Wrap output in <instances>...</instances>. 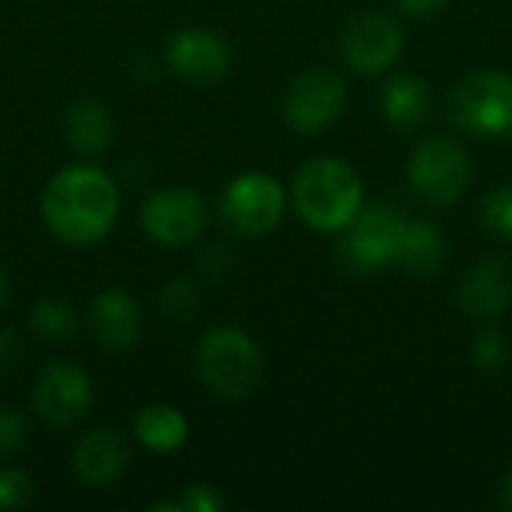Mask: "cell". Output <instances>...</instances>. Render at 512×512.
<instances>
[{"mask_svg":"<svg viewBox=\"0 0 512 512\" xmlns=\"http://www.w3.org/2000/svg\"><path fill=\"white\" fill-rule=\"evenodd\" d=\"M39 210L57 240L69 246H93L105 240L117 222L120 189L108 171L75 162L48 180Z\"/></svg>","mask_w":512,"mask_h":512,"instance_id":"cell-1","label":"cell"},{"mask_svg":"<svg viewBox=\"0 0 512 512\" xmlns=\"http://www.w3.org/2000/svg\"><path fill=\"white\" fill-rule=\"evenodd\" d=\"M294 207L312 231H345L363 210V183L342 159H312L297 171Z\"/></svg>","mask_w":512,"mask_h":512,"instance_id":"cell-2","label":"cell"},{"mask_svg":"<svg viewBox=\"0 0 512 512\" xmlns=\"http://www.w3.org/2000/svg\"><path fill=\"white\" fill-rule=\"evenodd\" d=\"M201 381L222 399H249L264 381V354L252 336L234 327L210 330L195 351Z\"/></svg>","mask_w":512,"mask_h":512,"instance_id":"cell-3","label":"cell"},{"mask_svg":"<svg viewBox=\"0 0 512 512\" xmlns=\"http://www.w3.org/2000/svg\"><path fill=\"white\" fill-rule=\"evenodd\" d=\"M408 222L411 219L405 213L387 204L360 210L339 243V264L351 273H375L399 261Z\"/></svg>","mask_w":512,"mask_h":512,"instance_id":"cell-4","label":"cell"},{"mask_svg":"<svg viewBox=\"0 0 512 512\" xmlns=\"http://www.w3.org/2000/svg\"><path fill=\"white\" fill-rule=\"evenodd\" d=\"M408 180L423 201L435 207H450L468 189L471 159L459 141L435 135L414 150L408 162Z\"/></svg>","mask_w":512,"mask_h":512,"instance_id":"cell-5","label":"cell"},{"mask_svg":"<svg viewBox=\"0 0 512 512\" xmlns=\"http://www.w3.org/2000/svg\"><path fill=\"white\" fill-rule=\"evenodd\" d=\"M453 120L480 138L512 132V78L507 72H474L450 99Z\"/></svg>","mask_w":512,"mask_h":512,"instance_id":"cell-6","label":"cell"},{"mask_svg":"<svg viewBox=\"0 0 512 512\" xmlns=\"http://www.w3.org/2000/svg\"><path fill=\"white\" fill-rule=\"evenodd\" d=\"M282 210L285 192L279 180L264 171H246L234 177L219 198L222 222L240 237H261L273 231L282 219Z\"/></svg>","mask_w":512,"mask_h":512,"instance_id":"cell-7","label":"cell"},{"mask_svg":"<svg viewBox=\"0 0 512 512\" xmlns=\"http://www.w3.org/2000/svg\"><path fill=\"white\" fill-rule=\"evenodd\" d=\"M33 408L45 423L57 429H69L81 423L93 408L90 375L69 360H57L45 366L33 384Z\"/></svg>","mask_w":512,"mask_h":512,"instance_id":"cell-8","label":"cell"},{"mask_svg":"<svg viewBox=\"0 0 512 512\" xmlns=\"http://www.w3.org/2000/svg\"><path fill=\"white\" fill-rule=\"evenodd\" d=\"M207 222V207L198 192L168 186L153 192L141 207V228L150 240L162 246H186L192 243Z\"/></svg>","mask_w":512,"mask_h":512,"instance_id":"cell-9","label":"cell"},{"mask_svg":"<svg viewBox=\"0 0 512 512\" xmlns=\"http://www.w3.org/2000/svg\"><path fill=\"white\" fill-rule=\"evenodd\" d=\"M339 48L351 69L363 75H378L399 60L405 48V33L393 15L363 12L342 30Z\"/></svg>","mask_w":512,"mask_h":512,"instance_id":"cell-10","label":"cell"},{"mask_svg":"<svg viewBox=\"0 0 512 512\" xmlns=\"http://www.w3.org/2000/svg\"><path fill=\"white\" fill-rule=\"evenodd\" d=\"M345 102H348V87L339 72L309 69L291 84L285 96V120L297 132L312 135L330 126L333 120H339V114L345 111Z\"/></svg>","mask_w":512,"mask_h":512,"instance_id":"cell-11","label":"cell"},{"mask_svg":"<svg viewBox=\"0 0 512 512\" xmlns=\"http://www.w3.org/2000/svg\"><path fill=\"white\" fill-rule=\"evenodd\" d=\"M165 57H168V66L192 84H213L231 66V51H228L225 39L216 36L213 30H201V27L174 33Z\"/></svg>","mask_w":512,"mask_h":512,"instance_id":"cell-12","label":"cell"},{"mask_svg":"<svg viewBox=\"0 0 512 512\" xmlns=\"http://www.w3.org/2000/svg\"><path fill=\"white\" fill-rule=\"evenodd\" d=\"M512 303V267L504 258H483L459 285V306L474 321H495Z\"/></svg>","mask_w":512,"mask_h":512,"instance_id":"cell-13","label":"cell"},{"mask_svg":"<svg viewBox=\"0 0 512 512\" xmlns=\"http://www.w3.org/2000/svg\"><path fill=\"white\" fill-rule=\"evenodd\" d=\"M90 324L96 339L120 354L135 348L138 336H141V306L135 303V297L123 288H105L93 297L90 303Z\"/></svg>","mask_w":512,"mask_h":512,"instance_id":"cell-14","label":"cell"},{"mask_svg":"<svg viewBox=\"0 0 512 512\" xmlns=\"http://www.w3.org/2000/svg\"><path fill=\"white\" fill-rule=\"evenodd\" d=\"M129 462V450H126V441L111 432V429H93L87 432L75 453H72V468L78 474L81 483L87 486H108L114 483L123 468Z\"/></svg>","mask_w":512,"mask_h":512,"instance_id":"cell-15","label":"cell"},{"mask_svg":"<svg viewBox=\"0 0 512 512\" xmlns=\"http://www.w3.org/2000/svg\"><path fill=\"white\" fill-rule=\"evenodd\" d=\"M66 141L81 153V156H96L102 153L111 138H114V120L108 108L96 99H78L69 105L66 120H63Z\"/></svg>","mask_w":512,"mask_h":512,"instance_id":"cell-16","label":"cell"},{"mask_svg":"<svg viewBox=\"0 0 512 512\" xmlns=\"http://www.w3.org/2000/svg\"><path fill=\"white\" fill-rule=\"evenodd\" d=\"M135 438L144 450L156 456H168L186 447L189 420L174 405H150L135 417Z\"/></svg>","mask_w":512,"mask_h":512,"instance_id":"cell-17","label":"cell"},{"mask_svg":"<svg viewBox=\"0 0 512 512\" xmlns=\"http://www.w3.org/2000/svg\"><path fill=\"white\" fill-rule=\"evenodd\" d=\"M381 105H384V117L393 126L414 129V126H420L429 117L432 93H429V84L423 78H417V75H396L393 81H387Z\"/></svg>","mask_w":512,"mask_h":512,"instance_id":"cell-18","label":"cell"},{"mask_svg":"<svg viewBox=\"0 0 512 512\" xmlns=\"http://www.w3.org/2000/svg\"><path fill=\"white\" fill-rule=\"evenodd\" d=\"M444 258H447L444 234L432 222H414L411 219L405 240H402L399 264L408 267L414 276H432L444 267Z\"/></svg>","mask_w":512,"mask_h":512,"instance_id":"cell-19","label":"cell"},{"mask_svg":"<svg viewBox=\"0 0 512 512\" xmlns=\"http://www.w3.org/2000/svg\"><path fill=\"white\" fill-rule=\"evenodd\" d=\"M30 327L42 339H66V336L75 333L78 318H75V309L66 300H60V297H42L33 306V312H30Z\"/></svg>","mask_w":512,"mask_h":512,"instance_id":"cell-20","label":"cell"},{"mask_svg":"<svg viewBox=\"0 0 512 512\" xmlns=\"http://www.w3.org/2000/svg\"><path fill=\"white\" fill-rule=\"evenodd\" d=\"M507 360H510V345L498 330L489 327L474 339V363L483 372H498V369H504Z\"/></svg>","mask_w":512,"mask_h":512,"instance_id":"cell-21","label":"cell"},{"mask_svg":"<svg viewBox=\"0 0 512 512\" xmlns=\"http://www.w3.org/2000/svg\"><path fill=\"white\" fill-rule=\"evenodd\" d=\"M483 219L495 234L512 237V186H501L498 192H492L486 198Z\"/></svg>","mask_w":512,"mask_h":512,"instance_id":"cell-22","label":"cell"},{"mask_svg":"<svg viewBox=\"0 0 512 512\" xmlns=\"http://www.w3.org/2000/svg\"><path fill=\"white\" fill-rule=\"evenodd\" d=\"M27 438V423L15 408H0V459L18 453Z\"/></svg>","mask_w":512,"mask_h":512,"instance_id":"cell-23","label":"cell"},{"mask_svg":"<svg viewBox=\"0 0 512 512\" xmlns=\"http://www.w3.org/2000/svg\"><path fill=\"white\" fill-rule=\"evenodd\" d=\"M225 507L222 495L213 486H189L183 498L177 501L180 512H219Z\"/></svg>","mask_w":512,"mask_h":512,"instance_id":"cell-24","label":"cell"},{"mask_svg":"<svg viewBox=\"0 0 512 512\" xmlns=\"http://www.w3.org/2000/svg\"><path fill=\"white\" fill-rule=\"evenodd\" d=\"M195 306V288H192V282H186V279H174V282H168L165 288H162V309L168 312V315H186L189 309Z\"/></svg>","mask_w":512,"mask_h":512,"instance_id":"cell-25","label":"cell"},{"mask_svg":"<svg viewBox=\"0 0 512 512\" xmlns=\"http://www.w3.org/2000/svg\"><path fill=\"white\" fill-rule=\"evenodd\" d=\"M27 495H30V480H27V474H21V471H15V468L0 471V510L24 504Z\"/></svg>","mask_w":512,"mask_h":512,"instance_id":"cell-26","label":"cell"},{"mask_svg":"<svg viewBox=\"0 0 512 512\" xmlns=\"http://www.w3.org/2000/svg\"><path fill=\"white\" fill-rule=\"evenodd\" d=\"M396 3L411 18H432L447 6V0H396Z\"/></svg>","mask_w":512,"mask_h":512,"instance_id":"cell-27","label":"cell"},{"mask_svg":"<svg viewBox=\"0 0 512 512\" xmlns=\"http://www.w3.org/2000/svg\"><path fill=\"white\" fill-rule=\"evenodd\" d=\"M18 357V339L12 330H0V366H9Z\"/></svg>","mask_w":512,"mask_h":512,"instance_id":"cell-28","label":"cell"},{"mask_svg":"<svg viewBox=\"0 0 512 512\" xmlns=\"http://www.w3.org/2000/svg\"><path fill=\"white\" fill-rule=\"evenodd\" d=\"M501 507L512 510V474L504 480V486H501Z\"/></svg>","mask_w":512,"mask_h":512,"instance_id":"cell-29","label":"cell"},{"mask_svg":"<svg viewBox=\"0 0 512 512\" xmlns=\"http://www.w3.org/2000/svg\"><path fill=\"white\" fill-rule=\"evenodd\" d=\"M6 294H9V276H6V270L0 264V306L6 303Z\"/></svg>","mask_w":512,"mask_h":512,"instance_id":"cell-30","label":"cell"}]
</instances>
